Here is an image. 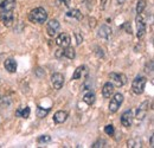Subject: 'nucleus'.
I'll return each mask as SVG.
<instances>
[{"label":"nucleus","instance_id":"f257e3e1","mask_svg":"<svg viewBox=\"0 0 154 148\" xmlns=\"http://www.w3.org/2000/svg\"><path fill=\"white\" fill-rule=\"evenodd\" d=\"M29 19L32 23L44 24L48 20V12L43 7H36L29 13Z\"/></svg>","mask_w":154,"mask_h":148},{"label":"nucleus","instance_id":"f03ea898","mask_svg":"<svg viewBox=\"0 0 154 148\" xmlns=\"http://www.w3.org/2000/svg\"><path fill=\"white\" fill-rule=\"evenodd\" d=\"M146 83H147V78L145 76H136L132 83V91L135 95H141L145 91Z\"/></svg>","mask_w":154,"mask_h":148},{"label":"nucleus","instance_id":"7ed1b4c3","mask_svg":"<svg viewBox=\"0 0 154 148\" xmlns=\"http://www.w3.org/2000/svg\"><path fill=\"white\" fill-rule=\"evenodd\" d=\"M135 23H136V37L142 38L146 35V30H147V25H146V20L142 17V14H137V17L135 19Z\"/></svg>","mask_w":154,"mask_h":148},{"label":"nucleus","instance_id":"20e7f679","mask_svg":"<svg viewBox=\"0 0 154 148\" xmlns=\"http://www.w3.org/2000/svg\"><path fill=\"white\" fill-rule=\"evenodd\" d=\"M122 102H123V95L120 93L115 94V95L112 97L110 102H109V111L113 113V114L116 113V111L119 110V108L121 107Z\"/></svg>","mask_w":154,"mask_h":148},{"label":"nucleus","instance_id":"39448f33","mask_svg":"<svg viewBox=\"0 0 154 148\" xmlns=\"http://www.w3.org/2000/svg\"><path fill=\"white\" fill-rule=\"evenodd\" d=\"M109 78L113 83L114 87H117V88H121L126 84L127 82V77L123 74H117V72H110L109 75Z\"/></svg>","mask_w":154,"mask_h":148},{"label":"nucleus","instance_id":"423d86ee","mask_svg":"<svg viewBox=\"0 0 154 148\" xmlns=\"http://www.w3.org/2000/svg\"><path fill=\"white\" fill-rule=\"evenodd\" d=\"M60 29V24L57 19H51L46 25V32L50 37H55Z\"/></svg>","mask_w":154,"mask_h":148},{"label":"nucleus","instance_id":"0eeeda50","mask_svg":"<svg viewBox=\"0 0 154 148\" xmlns=\"http://www.w3.org/2000/svg\"><path fill=\"white\" fill-rule=\"evenodd\" d=\"M0 20H1V23H2L5 26L10 27V26L14 23V14H13V11H7V12L1 13V14H0Z\"/></svg>","mask_w":154,"mask_h":148},{"label":"nucleus","instance_id":"6e6552de","mask_svg":"<svg viewBox=\"0 0 154 148\" xmlns=\"http://www.w3.org/2000/svg\"><path fill=\"white\" fill-rule=\"evenodd\" d=\"M133 123V111L126 110L122 115H121V125L126 128H129Z\"/></svg>","mask_w":154,"mask_h":148},{"label":"nucleus","instance_id":"1a4fd4ad","mask_svg":"<svg viewBox=\"0 0 154 148\" xmlns=\"http://www.w3.org/2000/svg\"><path fill=\"white\" fill-rule=\"evenodd\" d=\"M148 106H149V102L148 101H145V102H142L141 103V106L137 108V110H136V119L139 120V121H142L145 117H146V115H147V113H148Z\"/></svg>","mask_w":154,"mask_h":148},{"label":"nucleus","instance_id":"9d476101","mask_svg":"<svg viewBox=\"0 0 154 148\" xmlns=\"http://www.w3.org/2000/svg\"><path fill=\"white\" fill-rule=\"evenodd\" d=\"M51 84L55 89L59 90L64 84V76L59 72H56L51 76Z\"/></svg>","mask_w":154,"mask_h":148},{"label":"nucleus","instance_id":"9b49d317","mask_svg":"<svg viewBox=\"0 0 154 148\" xmlns=\"http://www.w3.org/2000/svg\"><path fill=\"white\" fill-rule=\"evenodd\" d=\"M71 43V37L68 35V33H60L57 38H56V44H57L59 48H66L69 46Z\"/></svg>","mask_w":154,"mask_h":148},{"label":"nucleus","instance_id":"f8f14e48","mask_svg":"<svg viewBox=\"0 0 154 148\" xmlns=\"http://www.w3.org/2000/svg\"><path fill=\"white\" fill-rule=\"evenodd\" d=\"M16 7V0H0V14L7 11H13Z\"/></svg>","mask_w":154,"mask_h":148},{"label":"nucleus","instance_id":"ddd939ff","mask_svg":"<svg viewBox=\"0 0 154 148\" xmlns=\"http://www.w3.org/2000/svg\"><path fill=\"white\" fill-rule=\"evenodd\" d=\"M97 36L100 38H103V39H108V38L112 36V27L108 26V25H102L98 29Z\"/></svg>","mask_w":154,"mask_h":148},{"label":"nucleus","instance_id":"4468645a","mask_svg":"<svg viewBox=\"0 0 154 148\" xmlns=\"http://www.w3.org/2000/svg\"><path fill=\"white\" fill-rule=\"evenodd\" d=\"M87 76H88V68L85 65H79L72 75V79H79V78H83Z\"/></svg>","mask_w":154,"mask_h":148},{"label":"nucleus","instance_id":"2eb2a0df","mask_svg":"<svg viewBox=\"0 0 154 148\" xmlns=\"http://www.w3.org/2000/svg\"><path fill=\"white\" fill-rule=\"evenodd\" d=\"M4 66L5 69L10 72V74H14L17 71V63L13 58H7L5 62H4Z\"/></svg>","mask_w":154,"mask_h":148},{"label":"nucleus","instance_id":"dca6fc26","mask_svg":"<svg viewBox=\"0 0 154 148\" xmlns=\"http://www.w3.org/2000/svg\"><path fill=\"white\" fill-rule=\"evenodd\" d=\"M114 93V85L112 82H107L102 88V96L104 98H109Z\"/></svg>","mask_w":154,"mask_h":148},{"label":"nucleus","instance_id":"f3484780","mask_svg":"<svg viewBox=\"0 0 154 148\" xmlns=\"http://www.w3.org/2000/svg\"><path fill=\"white\" fill-rule=\"evenodd\" d=\"M66 119H68V113L64 110H59L55 113V115H54V122L58 123V125L64 123L66 121Z\"/></svg>","mask_w":154,"mask_h":148},{"label":"nucleus","instance_id":"a211bd4d","mask_svg":"<svg viewBox=\"0 0 154 148\" xmlns=\"http://www.w3.org/2000/svg\"><path fill=\"white\" fill-rule=\"evenodd\" d=\"M83 101H84L87 104H89V106L94 104V103H95V101H96L95 93H94V91H91V90H88L87 93L84 94V96H83Z\"/></svg>","mask_w":154,"mask_h":148},{"label":"nucleus","instance_id":"6ab92c4d","mask_svg":"<svg viewBox=\"0 0 154 148\" xmlns=\"http://www.w3.org/2000/svg\"><path fill=\"white\" fill-rule=\"evenodd\" d=\"M63 57L68 58V59H74L76 57V52H75V49L74 48H70V46H66L63 49Z\"/></svg>","mask_w":154,"mask_h":148},{"label":"nucleus","instance_id":"aec40b11","mask_svg":"<svg viewBox=\"0 0 154 148\" xmlns=\"http://www.w3.org/2000/svg\"><path fill=\"white\" fill-rule=\"evenodd\" d=\"M30 108L29 107H25V108H19L18 110L16 111V115L18 117H21V119H29L30 117Z\"/></svg>","mask_w":154,"mask_h":148},{"label":"nucleus","instance_id":"412c9836","mask_svg":"<svg viewBox=\"0 0 154 148\" xmlns=\"http://www.w3.org/2000/svg\"><path fill=\"white\" fill-rule=\"evenodd\" d=\"M66 17L76 18L77 20H81V19L83 18L82 12H81L79 10H77V8H72V10H70V11H68V12H66Z\"/></svg>","mask_w":154,"mask_h":148},{"label":"nucleus","instance_id":"4be33fe9","mask_svg":"<svg viewBox=\"0 0 154 148\" xmlns=\"http://www.w3.org/2000/svg\"><path fill=\"white\" fill-rule=\"evenodd\" d=\"M49 113H50V108H42V107H37L36 115H37V117H39V119H44Z\"/></svg>","mask_w":154,"mask_h":148},{"label":"nucleus","instance_id":"5701e85b","mask_svg":"<svg viewBox=\"0 0 154 148\" xmlns=\"http://www.w3.org/2000/svg\"><path fill=\"white\" fill-rule=\"evenodd\" d=\"M146 5H147V0H139L136 4V13L137 14L142 13L143 10L146 8Z\"/></svg>","mask_w":154,"mask_h":148},{"label":"nucleus","instance_id":"b1692460","mask_svg":"<svg viewBox=\"0 0 154 148\" xmlns=\"http://www.w3.org/2000/svg\"><path fill=\"white\" fill-rule=\"evenodd\" d=\"M70 2L71 0H56V5L62 8H68L70 6Z\"/></svg>","mask_w":154,"mask_h":148},{"label":"nucleus","instance_id":"393cba45","mask_svg":"<svg viewBox=\"0 0 154 148\" xmlns=\"http://www.w3.org/2000/svg\"><path fill=\"white\" fill-rule=\"evenodd\" d=\"M37 141H38V143H48V142L51 141V136H49V135H40L37 139Z\"/></svg>","mask_w":154,"mask_h":148},{"label":"nucleus","instance_id":"a878e982","mask_svg":"<svg viewBox=\"0 0 154 148\" xmlns=\"http://www.w3.org/2000/svg\"><path fill=\"white\" fill-rule=\"evenodd\" d=\"M114 126L113 125H108V126H106L104 127V133L106 134H108V135H110V136H113L114 135Z\"/></svg>","mask_w":154,"mask_h":148},{"label":"nucleus","instance_id":"bb28decb","mask_svg":"<svg viewBox=\"0 0 154 148\" xmlns=\"http://www.w3.org/2000/svg\"><path fill=\"white\" fill-rule=\"evenodd\" d=\"M107 146V142L104 141V140H97L96 142H94L93 143V148H98V147H106Z\"/></svg>","mask_w":154,"mask_h":148},{"label":"nucleus","instance_id":"cd10ccee","mask_svg":"<svg viewBox=\"0 0 154 148\" xmlns=\"http://www.w3.org/2000/svg\"><path fill=\"white\" fill-rule=\"evenodd\" d=\"M121 29L126 30V32H127V33H129V35H132V32H133V31H132V26H131V24H129L128 21H126V23L121 26Z\"/></svg>","mask_w":154,"mask_h":148},{"label":"nucleus","instance_id":"c85d7f7f","mask_svg":"<svg viewBox=\"0 0 154 148\" xmlns=\"http://www.w3.org/2000/svg\"><path fill=\"white\" fill-rule=\"evenodd\" d=\"M75 37H76V43L77 45H81V43H83V37L79 32H75Z\"/></svg>","mask_w":154,"mask_h":148},{"label":"nucleus","instance_id":"c756f323","mask_svg":"<svg viewBox=\"0 0 154 148\" xmlns=\"http://www.w3.org/2000/svg\"><path fill=\"white\" fill-rule=\"evenodd\" d=\"M128 147H141V146H140V142L137 143L133 140H131V141H128Z\"/></svg>","mask_w":154,"mask_h":148},{"label":"nucleus","instance_id":"7c9ffc66","mask_svg":"<svg viewBox=\"0 0 154 148\" xmlns=\"http://www.w3.org/2000/svg\"><path fill=\"white\" fill-rule=\"evenodd\" d=\"M149 143H151V147H153V136H151V139H149Z\"/></svg>","mask_w":154,"mask_h":148}]
</instances>
